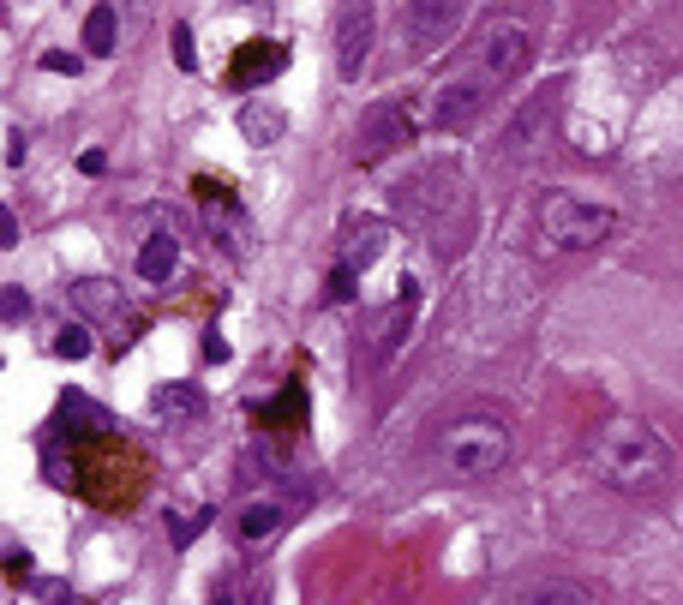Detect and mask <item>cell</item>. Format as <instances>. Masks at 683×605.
Returning <instances> with one entry per match:
<instances>
[{
	"instance_id": "obj_3",
	"label": "cell",
	"mask_w": 683,
	"mask_h": 605,
	"mask_svg": "<svg viewBox=\"0 0 683 605\" xmlns=\"http://www.w3.org/2000/svg\"><path fill=\"white\" fill-rule=\"evenodd\" d=\"M612 234H618V210H612V204H594V198H582V192H552V198H540V210H534V246H540L546 258L600 252Z\"/></svg>"
},
{
	"instance_id": "obj_14",
	"label": "cell",
	"mask_w": 683,
	"mask_h": 605,
	"mask_svg": "<svg viewBox=\"0 0 683 605\" xmlns=\"http://www.w3.org/2000/svg\"><path fill=\"white\" fill-rule=\"evenodd\" d=\"M114 30H120L114 6H90V12H84V48H90V54H114Z\"/></svg>"
},
{
	"instance_id": "obj_12",
	"label": "cell",
	"mask_w": 683,
	"mask_h": 605,
	"mask_svg": "<svg viewBox=\"0 0 683 605\" xmlns=\"http://www.w3.org/2000/svg\"><path fill=\"white\" fill-rule=\"evenodd\" d=\"M72 306H78V312H90V318H120V312H126L120 288H114V282H102V276L72 282Z\"/></svg>"
},
{
	"instance_id": "obj_17",
	"label": "cell",
	"mask_w": 683,
	"mask_h": 605,
	"mask_svg": "<svg viewBox=\"0 0 683 605\" xmlns=\"http://www.w3.org/2000/svg\"><path fill=\"white\" fill-rule=\"evenodd\" d=\"M54 354H60V360H84V354H90V330H84V324H66V330L54 336Z\"/></svg>"
},
{
	"instance_id": "obj_1",
	"label": "cell",
	"mask_w": 683,
	"mask_h": 605,
	"mask_svg": "<svg viewBox=\"0 0 683 605\" xmlns=\"http://www.w3.org/2000/svg\"><path fill=\"white\" fill-rule=\"evenodd\" d=\"M588 468H594V480L606 486V492H618V498H666L672 486H678V450L666 444V432L660 426H648V420H636V414H612V420H600L594 432H588Z\"/></svg>"
},
{
	"instance_id": "obj_6",
	"label": "cell",
	"mask_w": 683,
	"mask_h": 605,
	"mask_svg": "<svg viewBox=\"0 0 683 605\" xmlns=\"http://www.w3.org/2000/svg\"><path fill=\"white\" fill-rule=\"evenodd\" d=\"M414 138V114H408V102H396V96H384V102H372L366 114H360V132H354V162H384L390 150H402Z\"/></svg>"
},
{
	"instance_id": "obj_2",
	"label": "cell",
	"mask_w": 683,
	"mask_h": 605,
	"mask_svg": "<svg viewBox=\"0 0 683 605\" xmlns=\"http://www.w3.org/2000/svg\"><path fill=\"white\" fill-rule=\"evenodd\" d=\"M432 462L450 480H498L516 462V426L504 414H486V408L456 414L432 432Z\"/></svg>"
},
{
	"instance_id": "obj_11",
	"label": "cell",
	"mask_w": 683,
	"mask_h": 605,
	"mask_svg": "<svg viewBox=\"0 0 683 605\" xmlns=\"http://www.w3.org/2000/svg\"><path fill=\"white\" fill-rule=\"evenodd\" d=\"M510 605H594V594H588L582 582H570V576H540V582H528Z\"/></svg>"
},
{
	"instance_id": "obj_23",
	"label": "cell",
	"mask_w": 683,
	"mask_h": 605,
	"mask_svg": "<svg viewBox=\"0 0 683 605\" xmlns=\"http://www.w3.org/2000/svg\"><path fill=\"white\" fill-rule=\"evenodd\" d=\"M42 66H48V72H78V60H72V54H48Z\"/></svg>"
},
{
	"instance_id": "obj_4",
	"label": "cell",
	"mask_w": 683,
	"mask_h": 605,
	"mask_svg": "<svg viewBox=\"0 0 683 605\" xmlns=\"http://www.w3.org/2000/svg\"><path fill=\"white\" fill-rule=\"evenodd\" d=\"M492 90H498V78L468 54L456 72H444V78L426 90V126H438V132H468V126L492 108Z\"/></svg>"
},
{
	"instance_id": "obj_8",
	"label": "cell",
	"mask_w": 683,
	"mask_h": 605,
	"mask_svg": "<svg viewBox=\"0 0 683 605\" xmlns=\"http://www.w3.org/2000/svg\"><path fill=\"white\" fill-rule=\"evenodd\" d=\"M456 24H462V0H414L402 12V36L414 54H432L444 36H456Z\"/></svg>"
},
{
	"instance_id": "obj_7",
	"label": "cell",
	"mask_w": 683,
	"mask_h": 605,
	"mask_svg": "<svg viewBox=\"0 0 683 605\" xmlns=\"http://www.w3.org/2000/svg\"><path fill=\"white\" fill-rule=\"evenodd\" d=\"M372 30H378V12L372 6H342L336 12V72L354 84L372 60Z\"/></svg>"
},
{
	"instance_id": "obj_20",
	"label": "cell",
	"mask_w": 683,
	"mask_h": 605,
	"mask_svg": "<svg viewBox=\"0 0 683 605\" xmlns=\"http://www.w3.org/2000/svg\"><path fill=\"white\" fill-rule=\"evenodd\" d=\"M210 605H252L246 600V588H240V582H222V588H216V600Z\"/></svg>"
},
{
	"instance_id": "obj_10",
	"label": "cell",
	"mask_w": 683,
	"mask_h": 605,
	"mask_svg": "<svg viewBox=\"0 0 683 605\" xmlns=\"http://www.w3.org/2000/svg\"><path fill=\"white\" fill-rule=\"evenodd\" d=\"M174 270H180V240H174L168 228H156V234L138 246V276H144V282H168Z\"/></svg>"
},
{
	"instance_id": "obj_22",
	"label": "cell",
	"mask_w": 683,
	"mask_h": 605,
	"mask_svg": "<svg viewBox=\"0 0 683 605\" xmlns=\"http://www.w3.org/2000/svg\"><path fill=\"white\" fill-rule=\"evenodd\" d=\"M6 162H12V168H18V162H24V132H18V126H12V132H6Z\"/></svg>"
},
{
	"instance_id": "obj_13",
	"label": "cell",
	"mask_w": 683,
	"mask_h": 605,
	"mask_svg": "<svg viewBox=\"0 0 683 605\" xmlns=\"http://www.w3.org/2000/svg\"><path fill=\"white\" fill-rule=\"evenodd\" d=\"M234 534H240V546L276 540V534H282V504H246V510L234 516Z\"/></svg>"
},
{
	"instance_id": "obj_15",
	"label": "cell",
	"mask_w": 683,
	"mask_h": 605,
	"mask_svg": "<svg viewBox=\"0 0 683 605\" xmlns=\"http://www.w3.org/2000/svg\"><path fill=\"white\" fill-rule=\"evenodd\" d=\"M156 414H168V420H198V414H204V396H198L192 384H168V390H156Z\"/></svg>"
},
{
	"instance_id": "obj_16",
	"label": "cell",
	"mask_w": 683,
	"mask_h": 605,
	"mask_svg": "<svg viewBox=\"0 0 683 605\" xmlns=\"http://www.w3.org/2000/svg\"><path fill=\"white\" fill-rule=\"evenodd\" d=\"M240 126H246V138H258V144H270V138H276V132H282L288 120H282L276 108H270V114H264V108H246V114H240Z\"/></svg>"
},
{
	"instance_id": "obj_9",
	"label": "cell",
	"mask_w": 683,
	"mask_h": 605,
	"mask_svg": "<svg viewBox=\"0 0 683 605\" xmlns=\"http://www.w3.org/2000/svg\"><path fill=\"white\" fill-rule=\"evenodd\" d=\"M384 222H360V228H342V258H336V270H348V276H360L378 252H384Z\"/></svg>"
},
{
	"instance_id": "obj_21",
	"label": "cell",
	"mask_w": 683,
	"mask_h": 605,
	"mask_svg": "<svg viewBox=\"0 0 683 605\" xmlns=\"http://www.w3.org/2000/svg\"><path fill=\"white\" fill-rule=\"evenodd\" d=\"M0 246H6V252L18 246V216H12V210H0Z\"/></svg>"
},
{
	"instance_id": "obj_18",
	"label": "cell",
	"mask_w": 683,
	"mask_h": 605,
	"mask_svg": "<svg viewBox=\"0 0 683 605\" xmlns=\"http://www.w3.org/2000/svg\"><path fill=\"white\" fill-rule=\"evenodd\" d=\"M24 312H30V294H24L18 282H6V324H18Z\"/></svg>"
},
{
	"instance_id": "obj_5",
	"label": "cell",
	"mask_w": 683,
	"mask_h": 605,
	"mask_svg": "<svg viewBox=\"0 0 683 605\" xmlns=\"http://www.w3.org/2000/svg\"><path fill=\"white\" fill-rule=\"evenodd\" d=\"M468 54H474L498 84H510V78L534 60V30H528V18H516V12H492V18L474 30Z\"/></svg>"
},
{
	"instance_id": "obj_19",
	"label": "cell",
	"mask_w": 683,
	"mask_h": 605,
	"mask_svg": "<svg viewBox=\"0 0 683 605\" xmlns=\"http://www.w3.org/2000/svg\"><path fill=\"white\" fill-rule=\"evenodd\" d=\"M174 54H180V66H186V72H192V66H198V60H192V30H186V24H180V30H174Z\"/></svg>"
}]
</instances>
